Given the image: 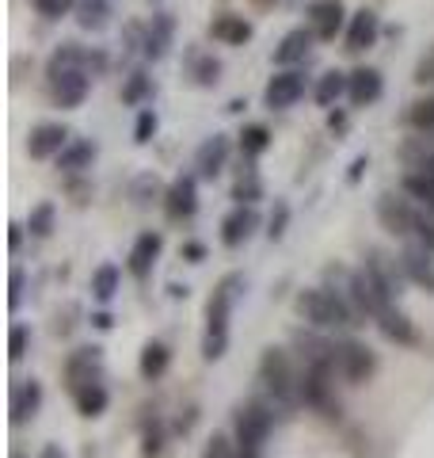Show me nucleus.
Returning <instances> with one entry per match:
<instances>
[{
  "label": "nucleus",
  "instance_id": "nucleus-1",
  "mask_svg": "<svg viewBox=\"0 0 434 458\" xmlns=\"http://www.w3.org/2000/svg\"><path fill=\"white\" fill-rule=\"evenodd\" d=\"M244 291V276H225L217 283V291L210 294V306H206V340H202V355L213 363L221 360L225 348H229V318H233V306Z\"/></svg>",
  "mask_w": 434,
  "mask_h": 458
},
{
  "label": "nucleus",
  "instance_id": "nucleus-2",
  "mask_svg": "<svg viewBox=\"0 0 434 458\" xmlns=\"http://www.w3.org/2000/svg\"><path fill=\"white\" fill-rule=\"evenodd\" d=\"M297 313L313 328H351V325H362L355 306H351V298H346L343 291H331V286H309V291H301L297 294Z\"/></svg>",
  "mask_w": 434,
  "mask_h": 458
},
{
  "label": "nucleus",
  "instance_id": "nucleus-3",
  "mask_svg": "<svg viewBox=\"0 0 434 458\" xmlns=\"http://www.w3.org/2000/svg\"><path fill=\"white\" fill-rule=\"evenodd\" d=\"M259 382L267 386V394L279 405H297L301 401V375L289 363V355L282 348H267L259 355Z\"/></svg>",
  "mask_w": 434,
  "mask_h": 458
},
{
  "label": "nucleus",
  "instance_id": "nucleus-4",
  "mask_svg": "<svg viewBox=\"0 0 434 458\" xmlns=\"http://www.w3.org/2000/svg\"><path fill=\"white\" fill-rule=\"evenodd\" d=\"M271 428H274V412H271V405H263V401H244V405L237 409V417H233V432H237V447H240V454L255 458L259 447L267 443Z\"/></svg>",
  "mask_w": 434,
  "mask_h": 458
},
{
  "label": "nucleus",
  "instance_id": "nucleus-5",
  "mask_svg": "<svg viewBox=\"0 0 434 458\" xmlns=\"http://www.w3.org/2000/svg\"><path fill=\"white\" fill-rule=\"evenodd\" d=\"M419 218H423V210H415L412 199H400L393 191L378 199V222L388 229V233L412 237V233H419Z\"/></svg>",
  "mask_w": 434,
  "mask_h": 458
},
{
  "label": "nucleus",
  "instance_id": "nucleus-6",
  "mask_svg": "<svg viewBox=\"0 0 434 458\" xmlns=\"http://www.w3.org/2000/svg\"><path fill=\"white\" fill-rule=\"evenodd\" d=\"M336 370L351 386H362L378 370V360H373V352L362 340H339L336 344Z\"/></svg>",
  "mask_w": 434,
  "mask_h": 458
},
{
  "label": "nucleus",
  "instance_id": "nucleus-7",
  "mask_svg": "<svg viewBox=\"0 0 434 458\" xmlns=\"http://www.w3.org/2000/svg\"><path fill=\"white\" fill-rule=\"evenodd\" d=\"M99 378H104V355H99V348H80V352H72L65 360V386H69V394H77L80 386L99 382Z\"/></svg>",
  "mask_w": 434,
  "mask_h": 458
},
{
  "label": "nucleus",
  "instance_id": "nucleus-8",
  "mask_svg": "<svg viewBox=\"0 0 434 458\" xmlns=\"http://www.w3.org/2000/svg\"><path fill=\"white\" fill-rule=\"evenodd\" d=\"M301 96H305V77H301L297 69L274 73V77H271V84H267V92H263V99H267V107H271V111H286V107H294Z\"/></svg>",
  "mask_w": 434,
  "mask_h": 458
},
{
  "label": "nucleus",
  "instance_id": "nucleus-9",
  "mask_svg": "<svg viewBox=\"0 0 434 458\" xmlns=\"http://www.w3.org/2000/svg\"><path fill=\"white\" fill-rule=\"evenodd\" d=\"M42 409V386L35 378L27 382H16L12 386V401H8V412H12V424H27L35 420Z\"/></svg>",
  "mask_w": 434,
  "mask_h": 458
},
{
  "label": "nucleus",
  "instance_id": "nucleus-10",
  "mask_svg": "<svg viewBox=\"0 0 434 458\" xmlns=\"http://www.w3.org/2000/svg\"><path fill=\"white\" fill-rule=\"evenodd\" d=\"M400 267H404V279H412L415 286L434 294V260H430V249L427 245H412L400 252Z\"/></svg>",
  "mask_w": 434,
  "mask_h": 458
},
{
  "label": "nucleus",
  "instance_id": "nucleus-11",
  "mask_svg": "<svg viewBox=\"0 0 434 458\" xmlns=\"http://www.w3.org/2000/svg\"><path fill=\"white\" fill-rule=\"evenodd\" d=\"M69 146V131L62 123H42L31 131V138H27V149H31V157H38V161H46V157H57Z\"/></svg>",
  "mask_w": 434,
  "mask_h": 458
},
{
  "label": "nucleus",
  "instance_id": "nucleus-12",
  "mask_svg": "<svg viewBox=\"0 0 434 458\" xmlns=\"http://www.w3.org/2000/svg\"><path fill=\"white\" fill-rule=\"evenodd\" d=\"M255 229H259V214L252 210V203H248V207L240 203V207L221 222V245L237 249V245H244V241L255 233Z\"/></svg>",
  "mask_w": 434,
  "mask_h": 458
},
{
  "label": "nucleus",
  "instance_id": "nucleus-13",
  "mask_svg": "<svg viewBox=\"0 0 434 458\" xmlns=\"http://www.w3.org/2000/svg\"><path fill=\"white\" fill-rule=\"evenodd\" d=\"M161 233H141L138 241H134V249H129V276L134 279H145L153 271V264H156V256H161Z\"/></svg>",
  "mask_w": 434,
  "mask_h": 458
},
{
  "label": "nucleus",
  "instance_id": "nucleus-14",
  "mask_svg": "<svg viewBox=\"0 0 434 458\" xmlns=\"http://www.w3.org/2000/svg\"><path fill=\"white\" fill-rule=\"evenodd\" d=\"M168 214L171 218H191L198 210V180L195 176H179L176 183L168 188Z\"/></svg>",
  "mask_w": 434,
  "mask_h": 458
},
{
  "label": "nucleus",
  "instance_id": "nucleus-15",
  "mask_svg": "<svg viewBox=\"0 0 434 458\" xmlns=\"http://www.w3.org/2000/svg\"><path fill=\"white\" fill-rule=\"evenodd\" d=\"M378 35H381V23H378V16H373L370 8H362V12H355V20H351V27H346V50H370L373 42H378Z\"/></svg>",
  "mask_w": 434,
  "mask_h": 458
},
{
  "label": "nucleus",
  "instance_id": "nucleus-16",
  "mask_svg": "<svg viewBox=\"0 0 434 458\" xmlns=\"http://www.w3.org/2000/svg\"><path fill=\"white\" fill-rule=\"evenodd\" d=\"M346 96H351L355 107L373 104V99L381 96V73L378 69H355V73L346 77Z\"/></svg>",
  "mask_w": 434,
  "mask_h": 458
},
{
  "label": "nucleus",
  "instance_id": "nucleus-17",
  "mask_svg": "<svg viewBox=\"0 0 434 458\" xmlns=\"http://www.w3.org/2000/svg\"><path fill=\"white\" fill-rule=\"evenodd\" d=\"M225 157H229V138H225V134H213L210 141H202V149H198V157H195L198 176L213 180L217 172L225 168Z\"/></svg>",
  "mask_w": 434,
  "mask_h": 458
},
{
  "label": "nucleus",
  "instance_id": "nucleus-18",
  "mask_svg": "<svg viewBox=\"0 0 434 458\" xmlns=\"http://www.w3.org/2000/svg\"><path fill=\"white\" fill-rule=\"evenodd\" d=\"M313 16V35L316 38H336V31L343 27V4L339 0H316L309 8Z\"/></svg>",
  "mask_w": 434,
  "mask_h": 458
},
{
  "label": "nucleus",
  "instance_id": "nucleus-19",
  "mask_svg": "<svg viewBox=\"0 0 434 458\" xmlns=\"http://www.w3.org/2000/svg\"><path fill=\"white\" fill-rule=\"evenodd\" d=\"M50 84H54V96H57V104H62V107H80V99L88 96V77H84V69L50 77Z\"/></svg>",
  "mask_w": 434,
  "mask_h": 458
},
{
  "label": "nucleus",
  "instance_id": "nucleus-20",
  "mask_svg": "<svg viewBox=\"0 0 434 458\" xmlns=\"http://www.w3.org/2000/svg\"><path fill=\"white\" fill-rule=\"evenodd\" d=\"M400 161L408 172H430L434 176V141L430 138H408L400 146Z\"/></svg>",
  "mask_w": 434,
  "mask_h": 458
},
{
  "label": "nucleus",
  "instance_id": "nucleus-21",
  "mask_svg": "<svg viewBox=\"0 0 434 458\" xmlns=\"http://www.w3.org/2000/svg\"><path fill=\"white\" fill-rule=\"evenodd\" d=\"M378 328H381V336L385 340H393V344H415L419 333H415V325L408 321V313H400L396 306H388L381 318H378Z\"/></svg>",
  "mask_w": 434,
  "mask_h": 458
},
{
  "label": "nucleus",
  "instance_id": "nucleus-22",
  "mask_svg": "<svg viewBox=\"0 0 434 458\" xmlns=\"http://www.w3.org/2000/svg\"><path fill=\"white\" fill-rule=\"evenodd\" d=\"M168 363H171V352H168V344H161V340H149L141 348V363H138V370H141V378L145 382H156L168 370Z\"/></svg>",
  "mask_w": 434,
  "mask_h": 458
},
{
  "label": "nucleus",
  "instance_id": "nucleus-23",
  "mask_svg": "<svg viewBox=\"0 0 434 458\" xmlns=\"http://www.w3.org/2000/svg\"><path fill=\"white\" fill-rule=\"evenodd\" d=\"M72 401H77L80 417H99V412L107 409V386L104 382H88V386H80V390L72 394Z\"/></svg>",
  "mask_w": 434,
  "mask_h": 458
},
{
  "label": "nucleus",
  "instance_id": "nucleus-24",
  "mask_svg": "<svg viewBox=\"0 0 434 458\" xmlns=\"http://www.w3.org/2000/svg\"><path fill=\"white\" fill-rule=\"evenodd\" d=\"M309 42H313L309 31H289V35L282 38V47L274 50V62H279V65H294V62H301V57L309 54Z\"/></svg>",
  "mask_w": 434,
  "mask_h": 458
},
{
  "label": "nucleus",
  "instance_id": "nucleus-25",
  "mask_svg": "<svg viewBox=\"0 0 434 458\" xmlns=\"http://www.w3.org/2000/svg\"><path fill=\"white\" fill-rule=\"evenodd\" d=\"M213 38H221V42H229V47H240V42H248L252 38V27L244 23L240 16H221V20H213Z\"/></svg>",
  "mask_w": 434,
  "mask_h": 458
},
{
  "label": "nucleus",
  "instance_id": "nucleus-26",
  "mask_svg": "<svg viewBox=\"0 0 434 458\" xmlns=\"http://www.w3.org/2000/svg\"><path fill=\"white\" fill-rule=\"evenodd\" d=\"M92 157H96V146H92V141H69V146L57 153V165H62L65 172H80L84 165L92 161Z\"/></svg>",
  "mask_w": 434,
  "mask_h": 458
},
{
  "label": "nucleus",
  "instance_id": "nucleus-27",
  "mask_svg": "<svg viewBox=\"0 0 434 458\" xmlns=\"http://www.w3.org/2000/svg\"><path fill=\"white\" fill-rule=\"evenodd\" d=\"M404 191L434 210V176L430 172H404Z\"/></svg>",
  "mask_w": 434,
  "mask_h": 458
},
{
  "label": "nucleus",
  "instance_id": "nucleus-28",
  "mask_svg": "<svg viewBox=\"0 0 434 458\" xmlns=\"http://www.w3.org/2000/svg\"><path fill=\"white\" fill-rule=\"evenodd\" d=\"M114 291H119V267H114V264H99L92 271V294L99 298V302H111Z\"/></svg>",
  "mask_w": 434,
  "mask_h": 458
},
{
  "label": "nucleus",
  "instance_id": "nucleus-29",
  "mask_svg": "<svg viewBox=\"0 0 434 458\" xmlns=\"http://www.w3.org/2000/svg\"><path fill=\"white\" fill-rule=\"evenodd\" d=\"M343 92H346V77L339 73V69H331V73H324L321 84H316V104H321V107H331Z\"/></svg>",
  "mask_w": 434,
  "mask_h": 458
},
{
  "label": "nucleus",
  "instance_id": "nucleus-30",
  "mask_svg": "<svg viewBox=\"0 0 434 458\" xmlns=\"http://www.w3.org/2000/svg\"><path fill=\"white\" fill-rule=\"evenodd\" d=\"M271 146V134H267V126H259V123H252V126H244V134H240V149H244V157H259Z\"/></svg>",
  "mask_w": 434,
  "mask_h": 458
},
{
  "label": "nucleus",
  "instance_id": "nucleus-31",
  "mask_svg": "<svg viewBox=\"0 0 434 458\" xmlns=\"http://www.w3.org/2000/svg\"><path fill=\"white\" fill-rule=\"evenodd\" d=\"M408 123L415 126V131L434 134V96H427V99H415L412 111H408Z\"/></svg>",
  "mask_w": 434,
  "mask_h": 458
},
{
  "label": "nucleus",
  "instance_id": "nucleus-32",
  "mask_svg": "<svg viewBox=\"0 0 434 458\" xmlns=\"http://www.w3.org/2000/svg\"><path fill=\"white\" fill-rule=\"evenodd\" d=\"M84 54L77 47H62L54 57H50V77H62V73H72V69H80Z\"/></svg>",
  "mask_w": 434,
  "mask_h": 458
},
{
  "label": "nucleus",
  "instance_id": "nucleus-33",
  "mask_svg": "<svg viewBox=\"0 0 434 458\" xmlns=\"http://www.w3.org/2000/svg\"><path fill=\"white\" fill-rule=\"evenodd\" d=\"M27 229H31L35 237H50L54 233V203H38L31 210V218H27Z\"/></svg>",
  "mask_w": 434,
  "mask_h": 458
},
{
  "label": "nucleus",
  "instance_id": "nucleus-34",
  "mask_svg": "<svg viewBox=\"0 0 434 458\" xmlns=\"http://www.w3.org/2000/svg\"><path fill=\"white\" fill-rule=\"evenodd\" d=\"M27 344H31V328L16 321V325L8 328V360L12 363H20L23 355H27Z\"/></svg>",
  "mask_w": 434,
  "mask_h": 458
},
{
  "label": "nucleus",
  "instance_id": "nucleus-35",
  "mask_svg": "<svg viewBox=\"0 0 434 458\" xmlns=\"http://www.w3.org/2000/svg\"><path fill=\"white\" fill-rule=\"evenodd\" d=\"M168 35H171V23H168V20H161V23H156V35L149 31V42H145V54H149V57H164Z\"/></svg>",
  "mask_w": 434,
  "mask_h": 458
},
{
  "label": "nucleus",
  "instance_id": "nucleus-36",
  "mask_svg": "<svg viewBox=\"0 0 434 458\" xmlns=\"http://www.w3.org/2000/svg\"><path fill=\"white\" fill-rule=\"evenodd\" d=\"M38 16H46V20H62L72 12V0H31Z\"/></svg>",
  "mask_w": 434,
  "mask_h": 458
},
{
  "label": "nucleus",
  "instance_id": "nucleus-37",
  "mask_svg": "<svg viewBox=\"0 0 434 458\" xmlns=\"http://www.w3.org/2000/svg\"><path fill=\"white\" fill-rule=\"evenodd\" d=\"M145 96H149V77H145V73H134V77H129V84L122 89V99H126V104H141Z\"/></svg>",
  "mask_w": 434,
  "mask_h": 458
},
{
  "label": "nucleus",
  "instance_id": "nucleus-38",
  "mask_svg": "<svg viewBox=\"0 0 434 458\" xmlns=\"http://www.w3.org/2000/svg\"><path fill=\"white\" fill-rule=\"evenodd\" d=\"M153 134H156V114L153 111H141L138 114V126H134V141H138V146H145Z\"/></svg>",
  "mask_w": 434,
  "mask_h": 458
},
{
  "label": "nucleus",
  "instance_id": "nucleus-39",
  "mask_svg": "<svg viewBox=\"0 0 434 458\" xmlns=\"http://www.w3.org/2000/svg\"><path fill=\"white\" fill-rule=\"evenodd\" d=\"M233 199H237V203H255V199H259V176H255V172H248V180L237 183Z\"/></svg>",
  "mask_w": 434,
  "mask_h": 458
},
{
  "label": "nucleus",
  "instance_id": "nucleus-40",
  "mask_svg": "<svg viewBox=\"0 0 434 458\" xmlns=\"http://www.w3.org/2000/svg\"><path fill=\"white\" fill-rule=\"evenodd\" d=\"M415 237H419V245H427L434 252V210L430 207L423 210V218H419V233Z\"/></svg>",
  "mask_w": 434,
  "mask_h": 458
},
{
  "label": "nucleus",
  "instance_id": "nucleus-41",
  "mask_svg": "<svg viewBox=\"0 0 434 458\" xmlns=\"http://www.w3.org/2000/svg\"><path fill=\"white\" fill-rule=\"evenodd\" d=\"M202 458H237V447H233V443H229L225 436H213V439H210V447H206V454H202Z\"/></svg>",
  "mask_w": 434,
  "mask_h": 458
},
{
  "label": "nucleus",
  "instance_id": "nucleus-42",
  "mask_svg": "<svg viewBox=\"0 0 434 458\" xmlns=\"http://www.w3.org/2000/svg\"><path fill=\"white\" fill-rule=\"evenodd\" d=\"M20 298H23V271L12 267V276H8V310H16Z\"/></svg>",
  "mask_w": 434,
  "mask_h": 458
},
{
  "label": "nucleus",
  "instance_id": "nucleus-43",
  "mask_svg": "<svg viewBox=\"0 0 434 458\" xmlns=\"http://www.w3.org/2000/svg\"><path fill=\"white\" fill-rule=\"evenodd\" d=\"M80 27H104V4H84Z\"/></svg>",
  "mask_w": 434,
  "mask_h": 458
},
{
  "label": "nucleus",
  "instance_id": "nucleus-44",
  "mask_svg": "<svg viewBox=\"0 0 434 458\" xmlns=\"http://www.w3.org/2000/svg\"><path fill=\"white\" fill-rule=\"evenodd\" d=\"M217 73H221V65L213 62V57H206V62H198V84H213Z\"/></svg>",
  "mask_w": 434,
  "mask_h": 458
},
{
  "label": "nucleus",
  "instance_id": "nucleus-45",
  "mask_svg": "<svg viewBox=\"0 0 434 458\" xmlns=\"http://www.w3.org/2000/svg\"><path fill=\"white\" fill-rule=\"evenodd\" d=\"M286 218H289V210H286V203H279V214L271 218V229H267L271 241H279V237L286 233Z\"/></svg>",
  "mask_w": 434,
  "mask_h": 458
},
{
  "label": "nucleus",
  "instance_id": "nucleus-46",
  "mask_svg": "<svg viewBox=\"0 0 434 458\" xmlns=\"http://www.w3.org/2000/svg\"><path fill=\"white\" fill-rule=\"evenodd\" d=\"M183 256H187L191 264H202V256H206V249H202L198 241H191V245H183Z\"/></svg>",
  "mask_w": 434,
  "mask_h": 458
},
{
  "label": "nucleus",
  "instance_id": "nucleus-47",
  "mask_svg": "<svg viewBox=\"0 0 434 458\" xmlns=\"http://www.w3.org/2000/svg\"><path fill=\"white\" fill-rule=\"evenodd\" d=\"M23 245V225H8V249L16 252Z\"/></svg>",
  "mask_w": 434,
  "mask_h": 458
},
{
  "label": "nucleus",
  "instance_id": "nucleus-48",
  "mask_svg": "<svg viewBox=\"0 0 434 458\" xmlns=\"http://www.w3.org/2000/svg\"><path fill=\"white\" fill-rule=\"evenodd\" d=\"M362 172H366V157H358V161L351 165V176H346V180L358 183V180H362Z\"/></svg>",
  "mask_w": 434,
  "mask_h": 458
},
{
  "label": "nucleus",
  "instance_id": "nucleus-49",
  "mask_svg": "<svg viewBox=\"0 0 434 458\" xmlns=\"http://www.w3.org/2000/svg\"><path fill=\"white\" fill-rule=\"evenodd\" d=\"M92 325H96V328H111V325H114V318L104 310V313H96V318H92Z\"/></svg>",
  "mask_w": 434,
  "mask_h": 458
},
{
  "label": "nucleus",
  "instance_id": "nucleus-50",
  "mask_svg": "<svg viewBox=\"0 0 434 458\" xmlns=\"http://www.w3.org/2000/svg\"><path fill=\"white\" fill-rule=\"evenodd\" d=\"M328 126H331V131H343L346 119H343V114H328Z\"/></svg>",
  "mask_w": 434,
  "mask_h": 458
},
{
  "label": "nucleus",
  "instance_id": "nucleus-51",
  "mask_svg": "<svg viewBox=\"0 0 434 458\" xmlns=\"http://www.w3.org/2000/svg\"><path fill=\"white\" fill-rule=\"evenodd\" d=\"M42 458H65V451H62V447H54V443H50V447L42 451Z\"/></svg>",
  "mask_w": 434,
  "mask_h": 458
},
{
  "label": "nucleus",
  "instance_id": "nucleus-52",
  "mask_svg": "<svg viewBox=\"0 0 434 458\" xmlns=\"http://www.w3.org/2000/svg\"><path fill=\"white\" fill-rule=\"evenodd\" d=\"M12 458H23V454H12Z\"/></svg>",
  "mask_w": 434,
  "mask_h": 458
},
{
  "label": "nucleus",
  "instance_id": "nucleus-53",
  "mask_svg": "<svg viewBox=\"0 0 434 458\" xmlns=\"http://www.w3.org/2000/svg\"><path fill=\"white\" fill-rule=\"evenodd\" d=\"M240 458H248V454H240Z\"/></svg>",
  "mask_w": 434,
  "mask_h": 458
}]
</instances>
